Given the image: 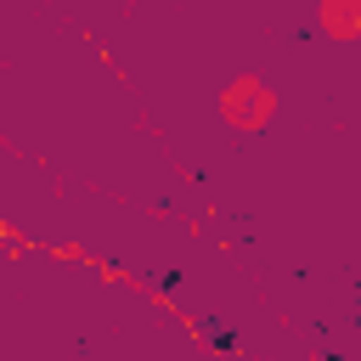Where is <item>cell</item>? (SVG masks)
<instances>
[{"mask_svg": "<svg viewBox=\"0 0 361 361\" xmlns=\"http://www.w3.org/2000/svg\"><path fill=\"white\" fill-rule=\"evenodd\" d=\"M316 28L327 39H355L361 34V0H316Z\"/></svg>", "mask_w": 361, "mask_h": 361, "instance_id": "2", "label": "cell"}, {"mask_svg": "<svg viewBox=\"0 0 361 361\" xmlns=\"http://www.w3.org/2000/svg\"><path fill=\"white\" fill-rule=\"evenodd\" d=\"M271 113H276V90H271L259 73H237V79L220 90V118H226L231 130H243V135L265 130Z\"/></svg>", "mask_w": 361, "mask_h": 361, "instance_id": "1", "label": "cell"}]
</instances>
